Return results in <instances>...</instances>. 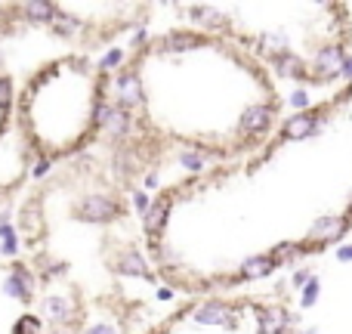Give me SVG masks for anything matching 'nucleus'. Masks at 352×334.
Wrapping results in <instances>:
<instances>
[{
	"instance_id": "obj_1",
	"label": "nucleus",
	"mask_w": 352,
	"mask_h": 334,
	"mask_svg": "<svg viewBox=\"0 0 352 334\" xmlns=\"http://www.w3.org/2000/svg\"><path fill=\"white\" fill-rule=\"evenodd\" d=\"M22 130L43 158L68 155L90 136L96 121V84L84 62H56L43 68L19 105Z\"/></svg>"
},
{
	"instance_id": "obj_2",
	"label": "nucleus",
	"mask_w": 352,
	"mask_h": 334,
	"mask_svg": "<svg viewBox=\"0 0 352 334\" xmlns=\"http://www.w3.org/2000/svg\"><path fill=\"white\" fill-rule=\"evenodd\" d=\"M3 84H0V127H3Z\"/></svg>"
}]
</instances>
